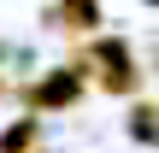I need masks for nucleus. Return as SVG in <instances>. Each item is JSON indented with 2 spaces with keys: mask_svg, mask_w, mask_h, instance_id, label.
<instances>
[{
  "mask_svg": "<svg viewBox=\"0 0 159 153\" xmlns=\"http://www.w3.org/2000/svg\"><path fill=\"white\" fill-rule=\"evenodd\" d=\"M94 83H100L106 94H130V88L142 83V71H136V59H130V41H118V35H100V41H94Z\"/></svg>",
  "mask_w": 159,
  "mask_h": 153,
  "instance_id": "nucleus-1",
  "label": "nucleus"
},
{
  "mask_svg": "<svg viewBox=\"0 0 159 153\" xmlns=\"http://www.w3.org/2000/svg\"><path fill=\"white\" fill-rule=\"evenodd\" d=\"M77 94H83V65H65V71H53L47 83L30 88V106H71Z\"/></svg>",
  "mask_w": 159,
  "mask_h": 153,
  "instance_id": "nucleus-2",
  "label": "nucleus"
},
{
  "mask_svg": "<svg viewBox=\"0 0 159 153\" xmlns=\"http://www.w3.org/2000/svg\"><path fill=\"white\" fill-rule=\"evenodd\" d=\"M100 24V6L94 0H59L53 6V29H65V35H89Z\"/></svg>",
  "mask_w": 159,
  "mask_h": 153,
  "instance_id": "nucleus-3",
  "label": "nucleus"
},
{
  "mask_svg": "<svg viewBox=\"0 0 159 153\" xmlns=\"http://www.w3.org/2000/svg\"><path fill=\"white\" fill-rule=\"evenodd\" d=\"M130 136L148 142V147H159V112L153 106H136V112H130Z\"/></svg>",
  "mask_w": 159,
  "mask_h": 153,
  "instance_id": "nucleus-4",
  "label": "nucleus"
},
{
  "mask_svg": "<svg viewBox=\"0 0 159 153\" xmlns=\"http://www.w3.org/2000/svg\"><path fill=\"white\" fill-rule=\"evenodd\" d=\"M35 130H41L35 118H24V124H12V130L0 136V153H24V147H30V142H35Z\"/></svg>",
  "mask_w": 159,
  "mask_h": 153,
  "instance_id": "nucleus-5",
  "label": "nucleus"
}]
</instances>
